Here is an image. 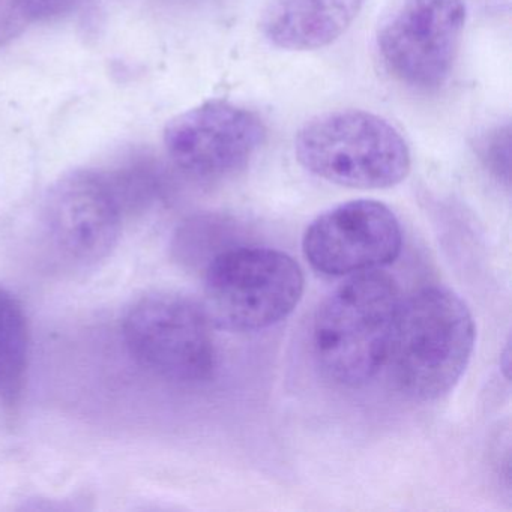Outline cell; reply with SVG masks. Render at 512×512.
Returning <instances> with one entry per match:
<instances>
[{
	"label": "cell",
	"instance_id": "6da1fadb",
	"mask_svg": "<svg viewBox=\"0 0 512 512\" xmlns=\"http://www.w3.org/2000/svg\"><path fill=\"white\" fill-rule=\"evenodd\" d=\"M472 313L445 287H425L401 299L389 346L392 380L401 394L434 401L455 388L475 349Z\"/></svg>",
	"mask_w": 512,
	"mask_h": 512
},
{
	"label": "cell",
	"instance_id": "7a4b0ae2",
	"mask_svg": "<svg viewBox=\"0 0 512 512\" xmlns=\"http://www.w3.org/2000/svg\"><path fill=\"white\" fill-rule=\"evenodd\" d=\"M400 304L398 284L386 272L350 275L314 316L311 340L322 373L346 388L376 379L388 361Z\"/></svg>",
	"mask_w": 512,
	"mask_h": 512
},
{
	"label": "cell",
	"instance_id": "3957f363",
	"mask_svg": "<svg viewBox=\"0 0 512 512\" xmlns=\"http://www.w3.org/2000/svg\"><path fill=\"white\" fill-rule=\"evenodd\" d=\"M205 308L212 325L257 332L290 316L304 295L299 263L284 251L233 245L203 269Z\"/></svg>",
	"mask_w": 512,
	"mask_h": 512
},
{
	"label": "cell",
	"instance_id": "277c9868",
	"mask_svg": "<svg viewBox=\"0 0 512 512\" xmlns=\"http://www.w3.org/2000/svg\"><path fill=\"white\" fill-rule=\"evenodd\" d=\"M295 152L317 178L359 190L395 187L410 170L409 146L400 131L362 110L311 119L296 136Z\"/></svg>",
	"mask_w": 512,
	"mask_h": 512
},
{
	"label": "cell",
	"instance_id": "5b68a950",
	"mask_svg": "<svg viewBox=\"0 0 512 512\" xmlns=\"http://www.w3.org/2000/svg\"><path fill=\"white\" fill-rule=\"evenodd\" d=\"M124 340L145 370L175 385H200L217 368L212 323L205 308L184 296L154 293L124 319Z\"/></svg>",
	"mask_w": 512,
	"mask_h": 512
},
{
	"label": "cell",
	"instance_id": "8992f818",
	"mask_svg": "<svg viewBox=\"0 0 512 512\" xmlns=\"http://www.w3.org/2000/svg\"><path fill=\"white\" fill-rule=\"evenodd\" d=\"M464 23L463 0H401L377 35L383 65L409 88H439L451 73Z\"/></svg>",
	"mask_w": 512,
	"mask_h": 512
},
{
	"label": "cell",
	"instance_id": "52a82bcc",
	"mask_svg": "<svg viewBox=\"0 0 512 512\" xmlns=\"http://www.w3.org/2000/svg\"><path fill=\"white\" fill-rule=\"evenodd\" d=\"M124 211L106 173L82 170L50 190L41 214L50 253L76 268L106 259L121 236Z\"/></svg>",
	"mask_w": 512,
	"mask_h": 512
},
{
	"label": "cell",
	"instance_id": "ba28073f",
	"mask_svg": "<svg viewBox=\"0 0 512 512\" xmlns=\"http://www.w3.org/2000/svg\"><path fill=\"white\" fill-rule=\"evenodd\" d=\"M403 230L394 212L376 200H352L311 221L302 251L311 268L326 277H350L395 262Z\"/></svg>",
	"mask_w": 512,
	"mask_h": 512
},
{
	"label": "cell",
	"instance_id": "9c48e42d",
	"mask_svg": "<svg viewBox=\"0 0 512 512\" xmlns=\"http://www.w3.org/2000/svg\"><path fill=\"white\" fill-rule=\"evenodd\" d=\"M262 121L250 110L209 101L169 122L167 154L188 175L218 179L244 169L265 142Z\"/></svg>",
	"mask_w": 512,
	"mask_h": 512
},
{
	"label": "cell",
	"instance_id": "30bf717a",
	"mask_svg": "<svg viewBox=\"0 0 512 512\" xmlns=\"http://www.w3.org/2000/svg\"><path fill=\"white\" fill-rule=\"evenodd\" d=\"M362 4L364 0H269L260 28L280 49H320L346 32Z\"/></svg>",
	"mask_w": 512,
	"mask_h": 512
},
{
	"label": "cell",
	"instance_id": "8fae6325",
	"mask_svg": "<svg viewBox=\"0 0 512 512\" xmlns=\"http://www.w3.org/2000/svg\"><path fill=\"white\" fill-rule=\"evenodd\" d=\"M28 317L19 299L0 286V401L16 406L25 391L28 376Z\"/></svg>",
	"mask_w": 512,
	"mask_h": 512
},
{
	"label": "cell",
	"instance_id": "7c38bea8",
	"mask_svg": "<svg viewBox=\"0 0 512 512\" xmlns=\"http://www.w3.org/2000/svg\"><path fill=\"white\" fill-rule=\"evenodd\" d=\"M230 223L218 215H197L181 224L172 250L175 259L188 268L205 269L211 260L233 245L227 244Z\"/></svg>",
	"mask_w": 512,
	"mask_h": 512
},
{
	"label": "cell",
	"instance_id": "4fadbf2b",
	"mask_svg": "<svg viewBox=\"0 0 512 512\" xmlns=\"http://www.w3.org/2000/svg\"><path fill=\"white\" fill-rule=\"evenodd\" d=\"M478 152L487 169L499 181L509 184V173H511V131H509L508 125L488 131L479 140Z\"/></svg>",
	"mask_w": 512,
	"mask_h": 512
},
{
	"label": "cell",
	"instance_id": "5bb4252c",
	"mask_svg": "<svg viewBox=\"0 0 512 512\" xmlns=\"http://www.w3.org/2000/svg\"><path fill=\"white\" fill-rule=\"evenodd\" d=\"M17 10L29 20H47L67 13L79 0H14Z\"/></svg>",
	"mask_w": 512,
	"mask_h": 512
}]
</instances>
